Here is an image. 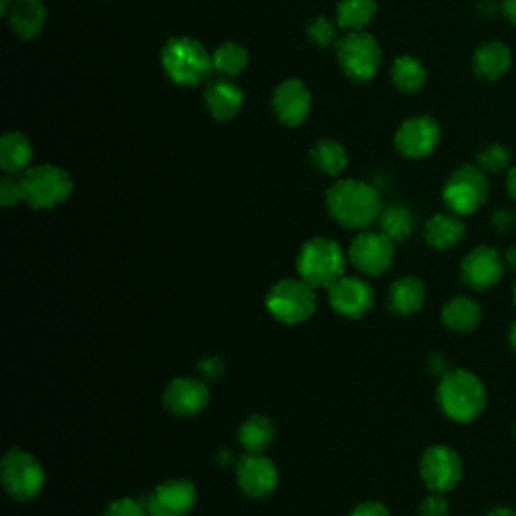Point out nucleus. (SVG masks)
Returning a JSON list of instances; mask_svg holds the SVG:
<instances>
[{
    "instance_id": "nucleus-1",
    "label": "nucleus",
    "mask_w": 516,
    "mask_h": 516,
    "mask_svg": "<svg viewBox=\"0 0 516 516\" xmlns=\"http://www.w3.org/2000/svg\"><path fill=\"white\" fill-rule=\"evenodd\" d=\"M329 214L345 228L363 230L381 214L379 192L359 180H339L327 192Z\"/></svg>"
},
{
    "instance_id": "nucleus-2",
    "label": "nucleus",
    "mask_w": 516,
    "mask_h": 516,
    "mask_svg": "<svg viewBox=\"0 0 516 516\" xmlns=\"http://www.w3.org/2000/svg\"><path fill=\"white\" fill-rule=\"evenodd\" d=\"M436 398L442 412L460 424L476 420L486 408V390L482 381L466 369L444 373Z\"/></svg>"
},
{
    "instance_id": "nucleus-3",
    "label": "nucleus",
    "mask_w": 516,
    "mask_h": 516,
    "mask_svg": "<svg viewBox=\"0 0 516 516\" xmlns=\"http://www.w3.org/2000/svg\"><path fill=\"white\" fill-rule=\"evenodd\" d=\"M343 248L331 238H311L297 256V271L303 281L315 289H329L345 277Z\"/></svg>"
},
{
    "instance_id": "nucleus-4",
    "label": "nucleus",
    "mask_w": 516,
    "mask_h": 516,
    "mask_svg": "<svg viewBox=\"0 0 516 516\" xmlns=\"http://www.w3.org/2000/svg\"><path fill=\"white\" fill-rule=\"evenodd\" d=\"M162 65L168 77L184 87L200 85L214 69L212 57L204 45L190 37L170 39L162 51Z\"/></svg>"
},
{
    "instance_id": "nucleus-5",
    "label": "nucleus",
    "mask_w": 516,
    "mask_h": 516,
    "mask_svg": "<svg viewBox=\"0 0 516 516\" xmlns=\"http://www.w3.org/2000/svg\"><path fill=\"white\" fill-rule=\"evenodd\" d=\"M269 313L287 325H299L313 317L317 309L315 287L303 279H283L267 295Z\"/></svg>"
},
{
    "instance_id": "nucleus-6",
    "label": "nucleus",
    "mask_w": 516,
    "mask_h": 516,
    "mask_svg": "<svg viewBox=\"0 0 516 516\" xmlns=\"http://www.w3.org/2000/svg\"><path fill=\"white\" fill-rule=\"evenodd\" d=\"M25 202L35 210H51L63 204L71 192L73 182L69 174L57 166H37L29 168L21 176Z\"/></svg>"
},
{
    "instance_id": "nucleus-7",
    "label": "nucleus",
    "mask_w": 516,
    "mask_h": 516,
    "mask_svg": "<svg viewBox=\"0 0 516 516\" xmlns=\"http://www.w3.org/2000/svg\"><path fill=\"white\" fill-rule=\"evenodd\" d=\"M0 480H3V486L11 498L25 502L33 500L43 490L45 470L33 454L13 448L5 454L3 464H0Z\"/></svg>"
},
{
    "instance_id": "nucleus-8",
    "label": "nucleus",
    "mask_w": 516,
    "mask_h": 516,
    "mask_svg": "<svg viewBox=\"0 0 516 516\" xmlns=\"http://www.w3.org/2000/svg\"><path fill=\"white\" fill-rule=\"evenodd\" d=\"M337 57L345 75L357 83L373 79L381 65V51L377 41L363 31H351L345 35L337 43Z\"/></svg>"
},
{
    "instance_id": "nucleus-9",
    "label": "nucleus",
    "mask_w": 516,
    "mask_h": 516,
    "mask_svg": "<svg viewBox=\"0 0 516 516\" xmlns=\"http://www.w3.org/2000/svg\"><path fill=\"white\" fill-rule=\"evenodd\" d=\"M446 206L458 214L466 216L476 212L488 198V182L478 166H460L444 186Z\"/></svg>"
},
{
    "instance_id": "nucleus-10",
    "label": "nucleus",
    "mask_w": 516,
    "mask_h": 516,
    "mask_svg": "<svg viewBox=\"0 0 516 516\" xmlns=\"http://www.w3.org/2000/svg\"><path fill=\"white\" fill-rule=\"evenodd\" d=\"M394 240L387 238L383 232H361L351 240L349 261L357 271L379 277L390 271L394 263Z\"/></svg>"
},
{
    "instance_id": "nucleus-11",
    "label": "nucleus",
    "mask_w": 516,
    "mask_h": 516,
    "mask_svg": "<svg viewBox=\"0 0 516 516\" xmlns=\"http://www.w3.org/2000/svg\"><path fill=\"white\" fill-rule=\"evenodd\" d=\"M420 472L432 492H448L462 480V460L448 446H432L420 460Z\"/></svg>"
},
{
    "instance_id": "nucleus-12",
    "label": "nucleus",
    "mask_w": 516,
    "mask_h": 516,
    "mask_svg": "<svg viewBox=\"0 0 516 516\" xmlns=\"http://www.w3.org/2000/svg\"><path fill=\"white\" fill-rule=\"evenodd\" d=\"M440 125L430 115H418L402 123L396 134V148L412 160L428 158L440 144Z\"/></svg>"
},
{
    "instance_id": "nucleus-13",
    "label": "nucleus",
    "mask_w": 516,
    "mask_h": 516,
    "mask_svg": "<svg viewBox=\"0 0 516 516\" xmlns=\"http://www.w3.org/2000/svg\"><path fill=\"white\" fill-rule=\"evenodd\" d=\"M240 490L250 498H267L279 484V470L265 454H246L236 464Z\"/></svg>"
},
{
    "instance_id": "nucleus-14",
    "label": "nucleus",
    "mask_w": 516,
    "mask_h": 516,
    "mask_svg": "<svg viewBox=\"0 0 516 516\" xmlns=\"http://www.w3.org/2000/svg\"><path fill=\"white\" fill-rule=\"evenodd\" d=\"M196 504V486L188 480H168L148 498L150 516H188Z\"/></svg>"
},
{
    "instance_id": "nucleus-15",
    "label": "nucleus",
    "mask_w": 516,
    "mask_h": 516,
    "mask_svg": "<svg viewBox=\"0 0 516 516\" xmlns=\"http://www.w3.org/2000/svg\"><path fill=\"white\" fill-rule=\"evenodd\" d=\"M210 402L208 385L194 377H176L164 392V406L170 414L186 418L200 414Z\"/></svg>"
},
{
    "instance_id": "nucleus-16",
    "label": "nucleus",
    "mask_w": 516,
    "mask_h": 516,
    "mask_svg": "<svg viewBox=\"0 0 516 516\" xmlns=\"http://www.w3.org/2000/svg\"><path fill=\"white\" fill-rule=\"evenodd\" d=\"M504 273V263L496 248L476 246L470 250L462 263V279L468 287L476 291H486L494 287Z\"/></svg>"
},
{
    "instance_id": "nucleus-17",
    "label": "nucleus",
    "mask_w": 516,
    "mask_h": 516,
    "mask_svg": "<svg viewBox=\"0 0 516 516\" xmlns=\"http://www.w3.org/2000/svg\"><path fill=\"white\" fill-rule=\"evenodd\" d=\"M327 291L331 307L347 319H361L373 307V291L361 279L341 277Z\"/></svg>"
},
{
    "instance_id": "nucleus-18",
    "label": "nucleus",
    "mask_w": 516,
    "mask_h": 516,
    "mask_svg": "<svg viewBox=\"0 0 516 516\" xmlns=\"http://www.w3.org/2000/svg\"><path fill=\"white\" fill-rule=\"evenodd\" d=\"M275 111L285 125H301L311 111V93L299 79L283 81L273 99Z\"/></svg>"
},
{
    "instance_id": "nucleus-19",
    "label": "nucleus",
    "mask_w": 516,
    "mask_h": 516,
    "mask_svg": "<svg viewBox=\"0 0 516 516\" xmlns=\"http://www.w3.org/2000/svg\"><path fill=\"white\" fill-rule=\"evenodd\" d=\"M204 99H206L210 113L216 119L226 121V119L236 117V113L240 111L244 93L236 83H232L228 79H216V81L208 83Z\"/></svg>"
},
{
    "instance_id": "nucleus-20",
    "label": "nucleus",
    "mask_w": 516,
    "mask_h": 516,
    "mask_svg": "<svg viewBox=\"0 0 516 516\" xmlns=\"http://www.w3.org/2000/svg\"><path fill=\"white\" fill-rule=\"evenodd\" d=\"M424 299H426V287L424 281L418 277H404L398 279L390 291H387V305H390V311L406 317V315H414L424 307Z\"/></svg>"
},
{
    "instance_id": "nucleus-21",
    "label": "nucleus",
    "mask_w": 516,
    "mask_h": 516,
    "mask_svg": "<svg viewBox=\"0 0 516 516\" xmlns=\"http://www.w3.org/2000/svg\"><path fill=\"white\" fill-rule=\"evenodd\" d=\"M512 65L510 49L500 41L484 43L474 53V73L484 81L500 79Z\"/></svg>"
},
{
    "instance_id": "nucleus-22",
    "label": "nucleus",
    "mask_w": 516,
    "mask_h": 516,
    "mask_svg": "<svg viewBox=\"0 0 516 516\" xmlns=\"http://www.w3.org/2000/svg\"><path fill=\"white\" fill-rule=\"evenodd\" d=\"M9 15L13 31L23 39L37 37L47 23V9L41 0H17Z\"/></svg>"
},
{
    "instance_id": "nucleus-23",
    "label": "nucleus",
    "mask_w": 516,
    "mask_h": 516,
    "mask_svg": "<svg viewBox=\"0 0 516 516\" xmlns=\"http://www.w3.org/2000/svg\"><path fill=\"white\" fill-rule=\"evenodd\" d=\"M33 160V146L29 138H25L19 132H9L0 140V166H3L5 174L17 176L21 172L29 170V164Z\"/></svg>"
},
{
    "instance_id": "nucleus-24",
    "label": "nucleus",
    "mask_w": 516,
    "mask_h": 516,
    "mask_svg": "<svg viewBox=\"0 0 516 516\" xmlns=\"http://www.w3.org/2000/svg\"><path fill=\"white\" fill-rule=\"evenodd\" d=\"M466 226L458 214H436L428 220L424 236L426 242L436 250H448L464 238Z\"/></svg>"
},
{
    "instance_id": "nucleus-25",
    "label": "nucleus",
    "mask_w": 516,
    "mask_h": 516,
    "mask_svg": "<svg viewBox=\"0 0 516 516\" xmlns=\"http://www.w3.org/2000/svg\"><path fill=\"white\" fill-rule=\"evenodd\" d=\"M275 440V424L261 414L248 416L238 428V442L248 454H263Z\"/></svg>"
},
{
    "instance_id": "nucleus-26",
    "label": "nucleus",
    "mask_w": 516,
    "mask_h": 516,
    "mask_svg": "<svg viewBox=\"0 0 516 516\" xmlns=\"http://www.w3.org/2000/svg\"><path fill=\"white\" fill-rule=\"evenodd\" d=\"M480 305L468 297H454L442 309V321L456 333H470L480 323Z\"/></svg>"
},
{
    "instance_id": "nucleus-27",
    "label": "nucleus",
    "mask_w": 516,
    "mask_h": 516,
    "mask_svg": "<svg viewBox=\"0 0 516 516\" xmlns=\"http://www.w3.org/2000/svg\"><path fill=\"white\" fill-rule=\"evenodd\" d=\"M379 232L394 242H402L412 236L414 232V216L404 206H390L383 208L379 214Z\"/></svg>"
},
{
    "instance_id": "nucleus-28",
    "label": "nucleus",
    "mask_w": 516,
    "mask_h": 516,
    "mask_svg": "<svg viewBox=\"0 0 516 516\" xmlns=\"http://www.w3.org/2000/svg\"><path fill=\"white\" fill-rule=\"evenodd\" d=\"M377 11L375 0H339L337 21L347 31H361Z\"/></svg>"
},
{
    "instance_id": "nucleus-29",
    "label": "nucleus",
    "mask_w": 516,
    "mask_h": 516,
    "mask_svg": "<svg viewBox=\"0 0 516 516\" xmlns=\"http://www.w3.org/2000/svg\"><path fill=\"white\" fill-rule=\"evenodd\" d=\"M311 162L327 176H339L347 168V152L333 140H321L311 150Z\"/></svg>"
},
{
    "instance_id": "nucleus-30",
    "label": "nucleus",
    "mask_w": 516,
    "mask_h": 516,
    "mask_svg": "<svg viewBox=\"0 0 516 516\" xmlns=\"http://www.w3.org/2000/svg\"><path fill=\"white\" fill-rule=\"evenodd\" d=\"M392 79L400 91L416 93L426 83V69L418 59L406 55V57L396 59L394 69H392Z\"/></svg>"
},
{
    "instance_id": "nucleus-31",
    "label": "nucleus",
    "mask_w": 516,
    "mask_h": 516,
    "mask_svg": "<svg viewBox=\"0 0 516 516\" xmlns=\"http://www.w3.org/2000/svg\"><path fill=\"white\" fill-rule=\"evenodd\" d=\"M214 69L226 77H234L242 73L248 65V53L244 47L236 43H224L220 45L212 55Z\"/></svg>"
},
{
    "instance_id": "nucleus-32",
    "label": "nucleus",
    "mask_w": 516,
    "mask_h": 516,
    "mask_svg": "<svg viewBox=\"0 0 516 516\" xmlns=\"http://www.w3.org/2000/svg\"><path fill=\"white\" fill-rule=\"evenodd\" d=\"M508 164H510V152L504 146H500V144H488L476 156V166L482 172L498 174V172L506 170Z\"/></svg>"
},
{
    "instance_id": "nucleus-33",
    "label": "nucleus",
    "mask_w": 516,
    "mask_h": 516,
    "mask_svg": "<svg viewBox=\"0 0 516 516\" xmlns=\"http://www.w3.org/2000/svg\"><path fill=\"white\" fill-rule=\"evenodd\" d=\"M307 33H309V39H311L317 47H323V49H325V47H331V45L335 43V39H337L335 27H333L327 19H323V17L313 19V21L309 23Z\"/></svg>"
},
{
    "instance_id": "nucleus-34",
    "label": "nucleus",
    "mask_w": 516,
    "mask_h": 516,
    "mask_svg": "<svg viewBox=\"0 0 516 516\" xmlns=\"http://www.w3.org/2000/svg\"><path fill=\"white\" fill-rule=\"evenodd\" d=\"M103 516H150L146 502H140L136 498H119L111 502Z\"/></svg>"
},
{
    "instance_id": "nucleus-35",
    "label": "nucleus",
    "mask_w": 516,
    "mask_h": 516,
    "mask_svg": "<svg viewBox=\"0 0 516 516\" xmlns=\"http://www.w3.org/2000/svg\"><path fill=\"white\" fill-rule=\"evenodd\" d=\"M0 202H3V206H7V208L17 206L19 202H25L21 178L11 176V174H7L3 178V182H0Z\"/></svg>"
},
{
    "instance_id": "nucleus-36",
    "label": "nucleus",
    "mask_w": 516,
    "mask_h": 516,
    "mask_svg": "<svg viewBox=\"0 0 516 516\" xmlns=\"http://www.w3.org/2000/svg\"><path fill=\"white\" fill-rule=\"evenodd\" d=\"M420 516H448V502L434 492L422 502Z\"/></svg>"
},
{
    "instance_id": "nucleus-37",
    "label": "nucleus",
    "mask_w": 516,
    "mask_h": 516,
    "mask_svg": "<svg viewBox=\"0 0 516 516\" xmlns=\"http://www.w3.org/2000/svg\"><path fill=\"white\" fill-rule=\"evenodd\" d=\"M198 369L206 379H220L224 373V361L220 357H206L198 363Z\"/></svg>"
},
{
    "instance_id": "nucleus-38",
    "label": "nucleus",
    "mask_w": 516,
    "mask_h": 516,
    "mask_svg": "<svg viewBox=\"0 0 516 516\" xmlns=\"http://www.w3.org/2000/svg\"><path fill=\"white\" fill-rule=\"evenodd\" d=\"M349 516H390V512L379 502H363L355 506Z\"/></svg>"
},
{
    "instance_id": "nucleus-39",
    "label": "nucleus",
    "mask_w": 516,
    "mask_h": 516,
    "mask_svg": "<svg viewBox=\"0 0 516 516\" xmlns=\"http://www.w3.org/2000/svg\"><path fill=\"white\" fill-rule=\"evenodd\" d=\"M502 15L516 25V0H502Z\"/></svg>"
},
{
    "instance_id": "nucleus-40",
    "label": "nucleus",
    "mask_w": 516,
    "mask_h": 516,
    "mask_svg": "<svg viewBox=\"0 0 516 516\" xmlns=\"http://www.w3.org/2000/svg\"><path fill=\"white\" fill-rule=\"evenodd\" d=\"M506 190L510 194V198L516 200V166H512L508 170V178H506Z\"/></svg>"
},
{
    "instance_id": "nucleus-41",
    "label": "nucleus",
    "mask_w": 516,
    "mask_h": 516,
    "mask_svg": "<svg viewBox=\"0 0 516 516\" xmlns=\"http://www.w3.org/2000/svg\"><path fill=\"white\" fill-rule=\"evenodd\" d=\"M504 263H506L510 269H514V271H516V246H512V248H508V250H506V254H504Z\"/></svg>"
},
{
    "instance_id": "nucleus-42",
    "label": "nucleus",
    "mask_w": 516,
    "mask_h": 516,
    "mask_svg": "<svg viewBox=\"0 0 516 516\" xmlns=\"http://www.w3.org/2000/svg\"><path fill=\"white\" fill-rule=\"evenodd\" d=\"M488 516H516V510L506 508V506H498V508L490 510V512H488Z\"/></svg>"
},
{
    "instance_id": "nucleus-43",
    "label": "nucleus",
    "mask_w": 516,
    "mask_h": 516,
    "mask_svg": "<svg viewBox=\"0 0 516 516\" xmlns=\"http://www.w3.org/2000/svg\"><path fill=\"white\" fill-rule=\"evenodd\" d=\"M508 341H510L512 349L516 351V321H514V323H512V327H510V333H508Z\"/></svg>"
},
{
    "instance_id": "nucleus-44",
    "label": "nucleus",
    "mask_w": 516,
    "mask_h": 516,
    "mask_svg": "<svg viewBox=\"0 0 516 516\" xmlns=\"http://www.w3.org/2000/svg\"><path fill=\"white\" fill-rule=\"evenodd\" d=\"M13 7V0H0V11L3 13H9Z\"/></svg>"
},
{
    "instance_id": "nucleus-45",
    "label": "nucleus",
    "mask_w": 516,
    "mask_h": 516,
    "mask_svg": "<svg viewBox=\"0 0 516 516\" xmlns=\"http://www.w3.org/2000/svg\"><path fill=\"white\" fill-rule=\"evenodd\" d=\"M514 303H516V285H514Z\"/></svg>"
}]
</instances>
